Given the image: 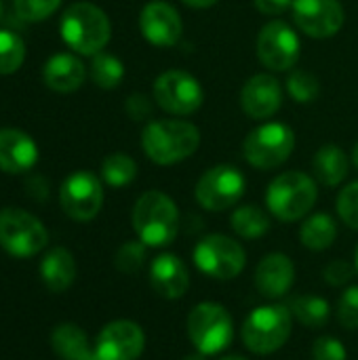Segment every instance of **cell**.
Returning <instances> with one entry per match:
<instances>
[{"instance_id":"obj_1","label":"cell","mask_w":358,"mask_h":360,"mask_svg":"<svg viewBox=\"0 0 358 360\" xmlns=\"http://www.w3.org/2000/svg\"><path fill=\"white\" fill-rule=\"evenodd\" d=\"M200 146V131L188 120H152L141 133V148L156 165H177Z\"/></svg>"},{"instance_id":"obj_2","label":"cell","mask_w":358,"mask_h":360,"mask_svg":"<svg viewBox=\"0 0 358 360\" xmlns=\"http://www.w3.org/2000/svg\"><path fill=\"white\" fill-rule=\"evenodd\" d=\"M133 230L148 247H167L177 238L179 211L162 192H146L133 207Z\"/></svg>"},{"instance_id":"obj_3","label":"cell","mask_w":358,"mask_h":360,"mask_svg":"<svg viewBox=\"0 0 358 360\" xmlns=\"http://www.w3.org/2000/svg\"><path fill=\"white\" fill-rule=\"evenodd\" d=\"M59 32L63 42L80 55H97L110 40L108 15L91 2H74L65 8Z\"/></svg>"},{"instance_id":"obj_4","label":"cell","mask_w":358,"mask_h":360,"mask_svg":"<svg viewBox=\"0 0 358 360\" xmlns=\"http://www.w3.org/2000/svg\"><path fill=\"white\" fill-rule=\"evenodd\" d=\"M319 196L317 181L302 171H287L279 175L266 192L268 211L281 221H298L306 217Z\"/></svg>"},{"instance_id":"obj_5","label":"cell","mask_w":358,"mask_h":360,"mask_svg":"<svg viewBox=\"0 0 358 360\" xmlns=\"http://www.w3.org/2000/svg\"><path fill=\"white\" fill-rule=\"evenodd\" d=\"M291 310L283 304L255 308L243 323V344L255 354H272L291 338Z\"/></svg>"},{"instance_id":"obj_6","label":"cell","mask_w":358,"mask_h":360,"mask_svg":"<svg viewBox=\"0 0 358 360\" xmlns=\"http://www.w3.org/2000/svg\"><path fill=\"white\" fill-rule=\"evenodd\" d=\"M186 327L190 342L205 356L224 352L234 340V323L230 312L213 302L194 306L188 314Z\"/></svg>"},{"instance_id":"obj_7","label":"cell","mask_w":358,"mask_h":360,"mask_svg":"<svg viewBox=\"0 0 358 360\" xmlns=\"http://www.w3.org/2000/svg\"><path fill=\"white\" fill-rule=\"evenodd\" d=\"M295 148V135L291 127L283 122H266L253 129L243 143L247 162L255 169L268 171L281 167Z\"/></svg>"},{"instance_id":"obj_8","label":"cell","mask_w":358,"mask_h":360,"mask_svg":"<svg viewBox=\"0 0 358 360\" xmlns=\"http://www.w3.org/2000/svg\"><path fill=\"white\" fill-rule=\"evenodd\" d=\"M49 234L38 217L23 209L0 211V247L13 257H34L46 247Z\"/></svg>"},{"instance_id":"obj_9","label":"cell","mask_w":358,"mask_h":360,"mask_svg":"<svg viewBox=\"0 0 358 360\" xmlns=\"http://www.w3.org/2000/svg\"><path fill=\"white\" fill-rule=\"evenodd\" d=\"M194 264L203 274L215 281H232L243 272L247 255L234 238L226 234H209L196 245Z\"/></svg>"},{"instance_id":"obj_10","label":"cell","mask_w":358,"mask_h":360,"mask_svg":"<svg viewBox=\"0 0 358 360\" xmlns=\"http://www.w3.org/2000/svg\"><path fill=\"white\" fill-rule=\"evenodd\" d=\"M154 101L173 116H190L203 105L205 91L192 74L169 70L154 82Z\"/></svg>"},{"instance_id":"obj_11","label":"cell","mask_w":358,"mask_h":360,"mask_svg":"<svg viewBox=\"0 0 358 360\" xmlns=\"http://www.w3.org/2000/svg\"><path fill=\"white\" fill-rule=\"evenodd\" d=\"M255 49H257L260 61L268 70H272V72H289V70L295 68V63L300 59L302 44H300V38H298L295 30L289 23H285L281 19H274V21L266 23L260 30Z\"/></svg>"},{"instance_id":"obj_12","label":"cell","mask_w":358,"mask_h":360,"mask_svg":"<svg viewBox=\"0 0 358 360\" xmlns=\"http://www.w3.org/2000/svg\"><path fill=\"white\" fill-rule=\"evenodd\" d=\"M196 200L207 211H226L245 194V175L232 165L211 167L196 184Z\"/></svg>"},{"instance_id":"obj_13","label":"cell","mask_w":358,"mask_h":360,"mask_svg":"<svg viewBox=\"0 0 358 360\" xmlns=\"http://www.w3.org/2000/svg\"><path fill=\"white\" fill-rule=\"evenodd\" d=\"M59 202L63 213L74 221H91L93 217H97L103 205L101 181L89 171L72 173L61 184Z\"/></svg>"},{"instance_id":"obj_14","label":"cell","mask_w":358,"mask_h":360,"mask_svg":"<svg viewBox=\"0 0 358 360\" xmlns=\"http://www.w3.org/2000/svg\"><path fill=\"white\" fill-rule=\"evenodd\" d=\"M293 19L310 38H331L344 25L340 0H293Z\"/></svg>"},{"instance_id":"obj_15","label":"cell","mask_w":358,"mask_h":360,"mask_svg":"<svg viewBox=\"0 0 358 360\" xmlns=\"http://www.w3.org/2000/svg\"><path fill=\"white\" fill-rule=\"evenodd\" d=\"M146 335L131 321H114L101 329L95 344L97 360H137L143 352Z\"/></svg>"},{"instance_id":"obj_16","label":"cell","mask_w":358,"mask_h":360,"mask_svg":"<svg viewBox=\"0 0 358 360\" xmlns=\"http://www.w3.org/2000/svg\"><path fill=\"white\" fill-rule=\"evenodd\" d=\"M139 30L143 38L154 46H173L184 34V21L175 6L165 0H152L141 8Z\"/></svg>"},{"instance_id":"obj_17","label":"cell","mask_w":358,"mask_h":360,"mask_svg":"<svg viewBox=\"0 0 358 360\" xmlns=\"http://www.w3.org/2000/svg\"><path fill=\"white\" fill-rule=\"evenodd\" d=\"M281 105L283 89L272 74H255L241 89V108L249 118H270L281 110Z\"/></svg>"},{"instance_id":"obj_18","label":"cell","mask_w":358,"mask_h":360,"mask_svg":"<svg viewBox=\"0 0 358 360\" xmlns=\"http://www.w3.org/2000/svg\"><path fill=\"white\" fill-rule=\"evenodd\" d=\"M295 281L293 262L283 253L266 255L255 270V287L268 300H281L289 293Z\"/></svg>"},{"instance_id":"obj_19","label":"cell","mask_w":358,"mask_h":360,"mask_svg":"<svg viewBox=\"0 0 358 360\" xmlns=\"http://www.w3.org/2000/svg\"><path fill=\"white\" fill-rule=\"evenodd\" d=\"M150 283L160 297L179 300L186 295L190 287V274L186 264L177 255L162 253L150 266Z\"/></svg>"},{"instance_id":"obj_20","label":"cell","mask_w":358,"mask_h":360,"mask_svg":"<svg viewBox=\"0 0 358 360\" xmlns=\"http://www.w3.org/2000/svg\"><path fill=\"white\" fill-rule=\"evenodd\" d=\"M38 160V148L34 139L17 129L0 131V171L4 173H25Z\"/></svg>"},{"instance_id":"obj_21","label":"cell","mask_w":358,"mask_h":360,"mask_svg":"<svg viewBox=\"0 0 358 360\" xmlns=\"http://www.w3.org/2000/svg\"><path fill=\"white\" fill-rule=\"evenodd\" d=\"M42 76H44V82L49 89H53L57 93H72L82 86L87 70L76 55L57 53L46 61Z\"/></svg>"},{"instance_id":"obj_22","label":"cell","mask_w":358,"mask_h":360,"mask_svg":"<svg viewBox=\"0 0 358 360\" xmlns=\"http://www.w3.org/2000/svg\"><path fill=\"white\" fill-rule=\"evenodd\" d=\"M40 278L44 287L53 293H61L72 287L76 278V262L74 255L63 247H53L44 253L40 262Z\"/></svg>"},{"instance_id":"obj_23","label":"cell","mask_w":358,"mask_h":360,"mask_svg":"<svg viewBox=\"0 0 358 360\" xmlns=\"http://www.w3.org/2000/svg\"><path fill=\"white\" fill-rule=\"evenodd\" d=\"M51 346L55 354L63 360H97L95 348H91L84 331L72 323H63L53 329Z\"/></svg>"},{"instance_id":"obj_24","label":"cell","mask_w":358,"mask_h":360,"mask_svg":"<svg viewBox=\"0 0 358 360\" xmlns=\"http://www.w3.org/2000/svg\"><path fill=\"white\" fill-rule=\"evenodd\" d=\"M312 169H314L317 179L323 186L335 188V186H340L348 177L350 160H348V156L344 154L342 148H338V146H323L314 154Z\"/></svg>"},{"instance_id":"obj_25","label":"cell","mask_w":358,"mask_h":360,"mask_svg":"<svg viewBox=\"0 0 358 360\" xmlns=\"http://www.w3.org/2000/svg\"><path fill=\"white\" fill-rule=\"evenodd\" d=\"M338 236L335 219L327 213L310 215L300 228V240L310 251H325L333 245Z\"/></svg>"},{"instance_id":"obj_26","label":"cell","mask_w":358,"mask_h":360,"mask_svg":"<svg viewBox=\"0 0 358 360\" xmlns=\"http://www.w3.org/2000/svg\"><path fill=\"white\" fill-rule=\"evenodd\" d=\"M289 310L291 314L308 329H323L327 323H329V316H331V308L329 304L323 300V297H317V295H300V297H293L289 302Z\"/></svg>"},{"instance_id":"obj_27","label":"cell","mask_w":358,"mask_h":360,"mask_svg":"<svg viewBox=\"0 0 358 360\" xmlns=\"http://www.w3.org/2000/svg\"><path fill=\"white\" fill-rule=\"evenodd\" d=\"M230 224H232V230L243 236V238H262L268 230H270V217L260 209V207H253V205H245V207H238L232 217H230Z\"/></svg>"},{"instance_id":"obj_28","label":"cell","mask_w":358,"mask_h":360,"mask_svg":"<svg viewBox=\"0 0 358 360\" xmlns=\"http://www.w3.org/2000/svg\"><path fill=\"white\" fill-rule=\"evenodd\" d=\"M91 78L99 89H116L124 78V65L118 57L99 51L91 61Z\"/></svg>"},{"instance_id":"obj_29","label":"cell","mask_w":358,"mask_h":360,"mask_svg":"<svg viewBox=\"0 0 358 360\" xmlns=\"http://www.w3.org/2000/svg\"><path fill=\"white\" fill-rule=\"evenodd\" d=\"M101 177L112 188H124L137 177V162L122 152H114L103 158Z\"/></svg>"},{"instance_id":"obj_30","label":"cell","mask_w":358,"mask_h":360,"mask_svg":"<svg viewBox=\"0 0 358 360\" xmlns=\"http://www.w3.org/2000/svg\"><path fill=\"white\" fill-rule=\"evenodd\" d=\"M23 59H25L23 40L8 30H0V74L4 76L17 72Z\"/></svg>"},{"instance_id":"obj_31","label":"cell","mask_w":358,"mask_h":360,"mask_svg":"<svg viewBox=\"0 0 358 360\" xmlns=\"http://www.w3.org/2000/svg\"><path fill=\"white\" fill-rule=\"evenodd\" d=\"M287 91L298 103H312L321 93V82L312 72L291 70L287 80Z\"/></svg>"},{"instance_id":"obj_32","label":"cell","mask_w":358,"mask_h":360,"mask_svg":"<svg viewBox=\"0 0 358 360\" xmlns=\"http://www.w3.org/2000/svg\"><path fill=\"white\" fill-rule=\"evenodd\" d=\"M146 247L141 240H129L124 243L118 253H116V268L124 274H135L137 270H141L143 262H146Z\"/></svg>"},{"instance_id":"obj_33","label":"cell","mask_w":358,"mask_h":360,"mask_svg":"<svg viewBox=\"0 0 358 360\" xmlns=\"http://www.w3.org/2000/svg\"><path fill=\"white\" fill-rule=\"evenodd\" d=\"M61 0H15V13L23 21H42L59 8Z\"/></svg>"},{"instance_id":"obj_34","label":"cell","mask_w":358,"mask_h":360,"mask_svg":"<svg viewBox=\"0 0 358 360\" xmlns=\"http://www.w3.org/2000/svg\"><path fill=\"white\" fill-rule=\"evenodd\" d=\"M338 213L342 217V221L358 230V181H352L350 186H346L340 196H338Z\"/></svg>"},{"instance_id":"obj_35","label":"cell","mask_w":358,"mask_h":360,"mask_svg":"<svg viewBox=\"0 0 358 360\" xmlns=\"http://www.w3.org/2000/svg\"><path fill=\"white\" fill-rule=\"evenodd\" d=\"M338 321L346 331L358 329V287H350L338 304Z\"/></svg>"},{"instance_id":"obj_36","label":"cell","mask_w":358,"mask_h":360,"mask_svg":"<svg viewBox=\"0 0 358 360\" xmlns=\"http://www.w3.org/2000/svg\"><path fill=\"white\" fill-rule=\"evenodd\" d=\"M312 359L314 360H348V352L344 344L335 338H319L312 346Z\"/></svg>"},{"instance_id":"obj_37","label":"cell","mask_w":358,"mask_h":360,"mask_svg":"<svg viewBox=\"0 0 358 360\" xmlns=\"http://www.w3.org/2000/svg\"><path fill=\"white\" fill-rule=\"evenodd\" d=\"M354 272H357V268H354L352 264H348V262H344V259H335V262H331V264L325 268L323 276H325L327 285H331V287H344L346 283L352 281Z\"/></svg>"},{"instance_id":"obj_38","label":"cell","mask_w":358,"mask_h":360,"mask_svg":"<svg viewBox=\"0 0 358 360\" xmlns=\"http://www.w3.org/2000/svg\"><path fill=\"white\" fill-rule=\"evenodd\" d=\"M127 114L133 120H146L152 114V101L146 95L135 93L127 99Z\"/></svg>"},{"instance_id":"obj_39","label":"cell","mask_w":358,"mask_h":360,"mask_svg":"<svg viewBox=\"0 0 358 360\" xmlns=\"http://www.w3.org/2000/svg\"><path fill=\"white\" fill-rule=\"evenodd\" d=\"M253 4L264 15H283L293 6V0H253Z\"/></svg>"},{"instance_id":"obj_40","label":"cell","mask_w":358,"mask_h":360,"mask_svg":"<svg viewBox=\"0 0 358 360\" xmlns=\"http://www.w3.org/2000/svg\"><path fill=\"white\" fill-rule=\"evenodd\" d=\"M184 4H188V6H192V8H209V6H213L217 0H181Z\"/></svg>"},{"instance_id":"obj_41","label":"cell","mask_w":358,"mask_h":360,"mask_svg":"<svg viewBox=\"0 0 358 360\" xmlns=\"http://www.w3.org/2000/svg\"><path fill=\"white\" fill-rule=\"evenodd\" d=\"M181 360H207V359H205V354H200V352H198V354H190V356H184Z\"/></svg>"},{"instance_id":"obj_42","label":"cell","mask_w":358,"mask_h":360,"mask_svg":"<svg viewBox=\"0 0 358 360\" xmlns=\"http://www.w3.org/2000/svg\"><path fill=\"white\" fill-rule=\"evenodd\" d=\"M352 162H354V167L358 169V143L354 146V150H352Z\"/></svg>"},{"instance_id":"obj_43","label":"cell","mask_w":358,"mask_h":360,"mask_svg":"<svg viewBox=\"0 0 358 360\" xmlns=\"http://www.w3.org/2000/svg\"><path fill=\"white\" fill-rule=\"evenodd\" d=\"M219 360H249V359H245V356H238V354H232V356H224V359H219Z\"/></svg>"},{"instance_id":"obj_44","label":"cell","mask_w":358,"mask_h":360,"mask_svg":"<svg viewBox=\"0 0 358 360\" xmlns=\"http://www.w3.org/2000/svg\"><path fill=\"white\" fill-rule=\"evenodd\" d=\"M354 262H357V264H354V268H357V274H358V247H357V253H354Z\"/></svg>"},{"instance_id":"obj_45","label":"cell","mask_w":358,"mask_h":360,"mask_svg":"<svg viewBox=\"0 0 358 360\" xmlns=\"http://www.w3.org/2000/svg\"><path fill=\"white\" fill-rule=\"evenodd\" d=\"M2 15H4V6H2V0H0V21H2Z\"/></svg>"}]
</instances>
